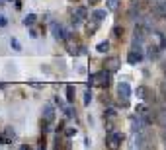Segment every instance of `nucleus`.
<instances>
[{
	"instance_id": "obj_1",
	"label": "nucleus",
	"mask_w": 166,
	"mask_h": 150,
	"mask_svg": "<svg viewBox=\"0 0 166 150\" xmlns=\"http://www.w3.org/2000/svg\"><path fill=\"white\" fill-rule=\"evenodd\" d=\"M86 18H88L86 6H76V8H74V12H72V25H74V28H78Z\"/></svg>"
},
{
	"instance_id": "obj_2",
	"label": "nucleus",
	"mask_w": 166,
	"mask_h": 150,
	"mask_svg": "<svg viewBox=\"0 0 166 150\" xmlns=\"http://www.w3.org/2000/svg\"><path fill=\"white\" fill-rule=\"evenodd\" d=\"M94 82H96V84H100V86H106V88H108L110 82H111V72L108 70V68H104L102 72L94 74Z\"/></svg>"
},
{
	"instance_id": "obj_3",
	"label": "nucleus",
	"mask_w": 166,
	"mask_h": 150,
	"mask_svg": "<svg viewBox=\"0 0 166 150\" xmlns=\"http://www.w3.org/2000/svg\"><path fill=\"white\" fill-rule=\"evenodd\" d=\"M123 141H125V135H123V133H119V131H111L110 137H108V146L117 148V146H121Z\"/></svg>"
},
{
	"instance_id": "obj_4",
	"label": "nucleus",
	"mask_w": 166,
	"mask_h": 150,
	"mask_svg": "<svg viewBox=\"0 0 166 150\" xmlns=\"http://www.w3.org/2000/svg\"><path fill=\"white\" fill-rule=\"evenodd\" d=\"M145 125H149V123L145 121V117H143V115H139V113H137V115H133V117H131V131H133V133L143 131Z\"/></svg>"
},
{
	"instance_id": "obj_5",
	"label": "nucleus",
	"mask_w": 166,
	"mask_h": 150,
	"mask_svg": "<svg viewBox=\"0 0 166 150\" xmlns=\"http://www.w3.org/2000/svg\"><path fill=\"white\" fill-rule=\"evenodd\" d=\"M131 94H133V90H131V86L127 82H119V84H117V96H119V98L129 99Z\"/></svg>"
},
{
	"instance_id": "obj_6",
	"label": "nucleus",
	"mask_w": 166,
	"mask_h": 150,
	"mask_svg": "<svg viewBox=\"0 0 166 150\" xmlns=\"http://www.w3.org/2000/svg\"><path fill=\"white\" fill-rule=\"evenodd\" d=\"M152 12L158 18H166V0H154L152 2Z\"/></svg>"
},
{
	"instance_id": "obj_7",
	"label": "nucleus",
	"mask_w": 166,
	"mask_h": 150,
	"mask_svg": "<svg viewBox=\"0 0 166 150\" xmlns=\"http://www.w3.org/2000/svg\"><path fill=\"white\" fill-rule=\"evenodd\" d=\"M51 33L55 39H67V31L63 29L61 24H57V21H51Z\"/></svg>"
},
{
	"instance_id": "obj_8",
	"label": "nucleus",
	"mask_w": 166,
	"mask_h": 150,
	"mask_svg": "<svg viewBox=\"0 0 166 150\" xmlns=\"http://www.w3.org/2000/svg\"><path fill=\"white\" fill-rule=\"evenodd\" d=\"M160 51H162V47H160L158 43H156V45H154V43H152V45H149L147 47V58H149V61H156V58L160 57Z\"/></svg>"
},
{
	"instance_id": "obj_9",
	"label": "nucleus",
	"mask_w": 166,
	"mask_h": 150,
	"mask_svg": "<svg viewBox=\"0 0 166 150\" xmlns=\"http://www.w3.org/2000/svg\"><path fill=\"white\" fill-rule=\"evenodd\" d=\"M119 58L117 57H110V58H106V62H104V68H108V70L114 74V72H117L119 70Z\"/></svg>"
},
{
	"instance_id": "obj_10",
	"label": "nucleus",
	"mask_w": 166,
	"mask_h": 150,
	"mask_svg": "<svg viewBox=\"0 0 166 150\" xmlns=\"http://www.w3.org/2000/svg\"><path fill=\"white\" fill-rule=\"evenodd\" d=\"M145 133L143 131H137L135 135H133V148H143L145 146Z\"/></svg>"
},
{
	"instance_id": "obj_11",
	"label": "nucleus",
	"mask_w": 166,
	"mask_h": 150,
	"mask_svg": "<svg viewBox=\"0 0 166 150\" xmlns=\"http://www.w3.org/2000/svg\"><path fill=\"white\" fill-rule=\"evenodd\" d=\"M143 61V53H139V51H135V49H131L129 51V55H127V62L129 64H139Z\"/></svg>"
},
{
	"instance_id": "obj_12",
	"label": "nucleus",
	"mask_w": 166,
	"mask_h": 150,
	"mask_svg": "<svg viewBox=\"0 0 166 150\" xmlns=\"http://www.w3.org/2000/svg\"><path fill=\"white\" fill-rule=\"evenodd\" d=\"M43 119L49 121V123H53V119H55V109H53L51 103H45L43 105Z\"/></svg>"
},
{
	"instance_id": "obj_13",
	"label": "nucleus",
	"mask_w": 166,
	"mask_h": 150,
	"mask_svg": "<svg viewBox=\"0 0 166 150\" xmlns=\"http://www.w3.org/2000/svg\"><path fill=\"white\" fill-rule=\"evenodd\" d=\"M98 25H100V21L96 20V18H92V21H88V25H86V33L88 35H94L96 29H98Z\"/></svg>"
},
{
	"instance_id": "obj_14",
	"label": "nucleus",
	"mask_w": 166,
	"mask_h": 150,
	"mask_svg": "<svg viewBox=\"0 0 166 150\" xmlns=\"http://www.w3.org/2000/svg\"><path fill=\"white\" fill-rule=\"evenodd\" d=\"M139 12V0H131V6H129V18L135 20V14Z\"/></svg>"
},
{
	"instance_id": "obj_15",
	"label": "nucleus",
	"mask_w": 166,
	"mask_h": 150,
	"mask_svg": "<svg viewBox=\"0 0 166 150\" xmlns=\"http://www.w3.org/2000/svg\"><path fill=\"white\" fill-rule=\"evenodd\" d=\"M96 51L98 53H108L110 51V41H100L98 45H96Z\"/></svg>"
},
{
	"instance_id": "obj_16",
	"label": "nucleus",
	"mask_w": 166,
	"mask_h": 150,
	"mask_svg": "<svg viewBox=\"0 0 166 150\" xmlns=\"http://www.w3.org/2000/svg\"><path fill=\"white\" fill-rule=\"evenodd\" d=\"M92 18H96L98 21H102L104 18H108V10H94V14H92Z\"/></svg>"
},
{
	"instance_id": "obj_17",
	"label": "nucleus",
	"mask_w": 166,
	"mask_h": 150,
	"mask_svg": "<svg viewBox=\"0 0 166 150\" xmlns=\"http://www.w3.org/2000/svg\"><path fill=\"white\" fill-rule=\"evenodd\" d=\"M35 21H37V16H35V14H28V16L24 18V25H29V28H31Z\"/></svg>"
},
{
	"instance_id": "obj_18",
	"label": "nucleus",
	"mask_w": 166,
	"mask_h": 150,
	"mask_svg": "<svg viewBox=\"0 0 166 150\" xmlns=\"http://www.w3.org/2000/svg\"><path fill=\"white\" fill-rule=\"evenodd\" d=\"M67 101H68V103H72V101H74V86L72 84L67 86Z\"/></svg>"
},
{
	"instance_id": "obj_19",
	"label": "nucleus",
	"mask_w": 166,
	"mask_h": 150,
	"mask_svg": "<svg viewBox=\"0 0 166 150\" xmlns=\"http://www.w3.org/2000/svg\"><path fill=\"white\" fill-rule=\"evenodd\" d=\"M10 47H12L14 51H18V53L22 51V43H20L18 39H16V37H12V39H10Z\"/></svg>"
},
{
	"instance_id": "obj_20",
	"label": "nucleus",
	"mask_w": 166,
	"mask_h": 150,
	"mask_svg": "<svg viewBox=\"0 0 166 150\" xmlns=\"http://www.w3.org/2000/svg\"><path fill=\"white\" fill-rule=\"evenodd\" d=\"M90 101H92V90H90V86H88L86 92H84V105H90Z\"/></svg>"
},
{
	"instance_id": "obj_21",
	"label": "nucleus",
	"mask_w": 166,
	"mask_h": 150,
	"mask_svg": "<svg viewBox=\"0 0 166 150\" xmlns=\"http://www.w3.org/2000/svg\"><path fill=\"white\" fill-rule=\"evenodd\" d=\"M135 94H137V98H139V99H145V98H147V96H145V94H147V88H145V86H139Z\"/></svg>"
},
{
	"instance_id": "obj_22",
	"label": "nucleus",
	"mask_w": 166,
	"mask_h": 150,
	"mask_svg": "<svg viewBox=\"0 0 166 150\" xmlns=\"http://www.w3.org/2000/svg\"><path fill=\"white\" fill-rule=\"evenodd\" d=\"M74 113H76V111H74L72 105H67V107H65V115H67V117H74Z\"/></svg>"
},
{
	"instance_id": "obj_23",
	"label": "nucleus",
	"mask_w": 166,
	"mask_h": 150,
	"mask_svg": "<svg viewBox=\"0 0 166 150\" xmlns=\"http://www.w3.org/2000/svg\"><path fill=\"white\" fill-rule=\"evenodd\" d=\"M65 135H67L68 138L74 137V135H76V129H72V127H71V129H65Z\"/></svg>"
},
{
	"instance_id": "obj_24",
	"label": "nucleus",
	"mask_w": 166,
	"mask_h": 150,
	"mask_svg": "<svg viewBox=\"0 0 166 150\" xmlns=\"http://www.w3.org/2000/svg\"><path fill=\"white\" fill-rule=\"evenodd\" d=\"M114 35H115V37H121V35H123V28L115 25V28H114Z\"/></svg>"
},
{
	"instance_id": "obj_25",
	"label": "nucleus",
	"mask_w": 166,
	"mask_h": 150,
	"mask_svg": "<svg viewBox=\"0 0 166 150\" xmlns=\"http://www.w3.org/2000/svg\"><path fill=\"white\" fill-rule=\"evenodd\" d=\"M8 25V20H6V16H2L0 14V28H6Z\"/></svg>"
},
{
	"instance_id": "obj_26",
	"label": "nucleus",
	"mask_w": 166,
	"mask_h": 150,
	"mask_svg": "<svg viewBox=\"0 0 166 150\" xmlns=\"http://www.w3.org/2000/svg\"><path fill=\"white\" fill-rule=\"evenodd\" d=\"M108 8L110 10H115L117 8V0H108Z\"/></svg>"
},
{
	"instance_id": "obj_27",
	"label": "nucleus",
	"mask_w": 166,
	"mask_h": 150,
	"mask_svg": "<svg viewBox=\"0 0 166 150\" xmlns=\"http://www.w3.org/2000/svg\"><path fill=\"white\" fill-rule=\"evenodd\" d=\"M106 115H108V117H115V109H114V107H110V109H106Z\"/></svg>"
},
{
	"instance_id": "obj_28",
	"label": "nucleus",
	"mask_w": 166,
	"mask_h": 150,
	"mask_svg": "<svg viewBox=\"0 0 166 150\" xmlns=\"http://www.w3.org/2000/svg\"><path fill=\"white\" fill-rule=\"evenodd\" d=\"M37 35H39V33H37V31L35 29H29V37H31V39H35V37Z\"/></svg>"
},
{
	"instance_id": "obj_29",
	"label": "nucleus",
	"mask_w": 166,
	"mask_h": 150,
	"mask_svg": "<svg viewBox=\"0 0 166 150\" xmlns=\"http://www.w3.org/2000/svg\"><path fill=\"white\" fill-rule=\"evenodd\" d=\"M16 8H18V10L22 8V0H16Z\"/></svg>"
},
{
	"instance_id": "obj_30",
	"label": "nucleus",
	"mask_w": 166,
	"mask_h": 150,
	"mask_svg": "<svg viewBox=\"0 0 166 150\" xmlns=\"http://www.w3.org/2000/svg\"><path fill=\"white\" fill-rule=\"evenodd\" d=\"M88 2H90V4H98L100 0H88Z\"/></svg>"
},
{
	"instance_id": "obj_31",
	"label": "nucleus",
	"mask_w": 166,
	"mask_h": 150,
	"mask_svg": "<svg viewBox=\"0 0 166 150\" xmlns=\"http://www.w3.org/2000/svg\"><path fill=\"white\" fill-rule=\"evenodd\" d=\"M0 6H4V0H0Z\"/></svg>"
},
{
	"instance_id": "obj_32",
	"label": "nucleus",
	"mask_w": 166,
	"mask_h": 150,
	"mask_svg": "<svg viewBox=\"0 0 166 150\" xmlns=\"http://www.w3.org/2000/svg\"><path fill=\"white\" fill-rule=\"evenodd\" d=\"M164 146H166V138H164Z\"/></svg>"
}]
</instances>
